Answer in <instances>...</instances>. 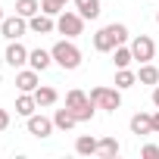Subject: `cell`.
<instances>
[{
    "instance_id": "cell-30",
    "label": "cell",
    "mask_w": 159,
    "mask_h": 159,
    "mask_svg": "<svg viewBox=\"0 0 159 159\" xmlns=\"http://www.w3.org/2000/svg\"><path fill=\"white\" fill-rule=\"evenodd\" d=\"M0 84H3V75H0Z\"/></svg>"
},
{
    "instance_id": "cell-5",
    "label": "cell",
    "mask_w": 159,
    "mask_h": 159,
    "mask_svg": "<svg viewBox=\"0 0 159 159\" xmlns=\"http://www.w3.org/2000/svg\"><path fill=\"white\" fill-rule=\"evenodd\" d=\"M25 31H28V19L19 16V13H16V16H7L3 22H0V34H3L7 41H19Z\"/></svg>"
},
{
    "instance_id": "cell-19",
    "label": "cell",
    "mask_w": 159,
    "mask_h": 159,
    "mask_svg": "<svg viewBox=\"0 0 159 159\" xmlns=\"http://www.w3.org/2000/svg\"><path fill=\"white\" fill-rule=\"evenodd\" d=\"M97 137H91V134H81V137H78L75 140V153H81V156H94L97 153Z\"/></svg>"
},
{
    "instance_id": "cell-11",
    "label": "cell",
    "mask_w": 159,
    "mask_h": 159,
    "mask_svg": "<svg viewBox=\"0 0 159 159\" xmlns=\"http://www.w3.org/2000/svg\"><path fill=\"white\" fill-rule=\"evenodd\" d=\"M16 88L19 91H25V94H34L41 84H38V72L34 69H22L19 75H16Z\"/></svg>"
},
{
    "instance_id": "cell-12",
    "label": "cell",
    "mask_w": 159,
    "mask_h": 159,
    "mask_svg": "<svg viewBox=\"0 0 159 159\" xmlns=\"http://www.w3.org/2000/svg\"><path fill=\"white\" fill-rule=\"evenodd\" d=\"M50 62H53V53L50 50H28V66L34 69V72H44V69H50Z\"/></svg>"
},
{
    "instance_id": "cell-25",
    "label": "cell",
    "mask_w": 159,
    "mask_h": 159,
    "mask_svg": "<svg viewBox=\"0 0 159 159\" xmlns=\"http://www.w3.org/2000/svg\"><path fill=\"white\" fill-rule=\"evenodd\" d=\"M140 156L143 159H159V147L156 143H147V147H140Z\"/></svg>"
},
{
    "instance_id": "cell-1",
    "label": "cell",
    "mask_w": 159,
    "mask_h": 159,
    "mask_svg": "<svg viewBox=\"0 0 159 159\" xmlns=\"http://www.w3.org/2000/svg\"><path fill=\"white\" fill-rule=\"evenodd\" d=\"M128 41V28L122 25V22H112V25H106V28H100L97 34H94V50L97 53H112L119 44H125Z\"/></svg>"
},
{
    "instance_id": "cell-14",
    "label": "cell",
    "mask_w": 159,
    "mask_h": 159,
    "mask_svg": "<svg viewBox=\"0 0 159 159\" xmlns=\"http://www.w3.org/2000/svg\"><path fill=\"white\" fill-rule=\"evenodd\" d=\"M53 125H56L59 131H72V128L78 125V119H75V112L66 106V109H56V112H53Z\"/></svg>"
},
{
    "instance_id": "cell-20",
    "label": "cell",
    "mask_w": 159,
    "mask_h": 159,
    "mask_svg": "<svg viewBox=\"0 0 159 159\" xmlns=\"http://www.w3.org/2000/svg\"><path fill=\"white\" fill-rule=\"evenodd\" d=\"M134 84H137V72H131V69H119L116 72V88L119 91H128Z\"/></svg>"
},
{
    "instance_id": "cell-23",
    "label": "cell",
    "mask_w": 159,
    "mask_h": 159,
    "mask_svg": "<svg viewBox=\"0 0 159 159\" xmlns=\"http://www.w3.org/2000/svg\"><path fill=\"white\" fill-rule=\"evenodd\" d=\"M16 13L25 16V19H31V16L41 13V3H38V0H16Z\"/></svg>"
},
{
    "instance_id": "cell-10",
    "label": "cell",
    "mask_w": 159,
    "mask_h": 159,
    "mask_svg": "<svg viewBox=\"0 0 159 159\" xmlns=\"http://www.w3.org/2000/svg\"><path fill=\"white\" fill-rule=\"evenodd\" d=\"M53 28H56V22H53V16H47V13H38V16L28 19V31H34V34H50Z\"/></svg>"
},
{
    "instance_id": "cell-18",
    "label": "cell",
    "mask_w": 159,
    "mask_h": 159,
    "mask_svg": "<svg viewBox=\"0 0 159 159\" xmlns=\"http://www.w3.org/2000/svg\"><path fill=\"white\" fill-rule=\"evenodd\" d=\"M112 62H116V69H128V66L134 62V53H131V47L119 44V47L112 50Z\"/></svg>"
},
{
    "instance_id": "cell-3",
    "label": "cell",
    "mask_w": 159,
    "mask_h": 159,
    "mask_svg": "<svg viewBox=\"0 0 159 159\" xmlns=\"http://www.w3.org/2000/svg\"><path fill=\"white\" fill-rule=\"evenodd\" d=\"M56 31L66 34V38L84 34V16H81V13H69V10H62V13L56 16Z\"/></svg>"
},
{
    "instance_id": "cell-4",
    "label": "cell",
    "mask_w": 159,
    "mask_h": 159,
    "mask_svg": "<svg viewBox=\"0 0 159 159\" xmlns=\"http://www.w3.org/2000/svg\"><path fill=\"white\" fill-rule=\"evenodd\" d=\"M91 100L97 103V109L116 112V109L122 106V91H119V88H94V91H91Z\"/></svg>"
},
{
    "instance_id": "cell-2",
    "label": "cell",
    "mask_w": 159,
    "mask_h": 159,
    "mask_svg": "<svg viewBox=\"0 0 159 159\" xmlns=\"http://www.w3.org/2000/svg\"><path fill=\"white\" fill-rule=\"evenodd\" d=\"M50 53H53V62H56L59 69H66V72H72V69H78V66H81V50L72 44V38L56 41V44L50 47Z\"/></svg>"
},
{
    "instance_id": "cell-22",
    "label": "cell",
    "mask_w": 159,
    "mask_h": 159,
    "mask_svg": "<svg viewBox=\"0 0 159 159\" xmlns=\"http://www.w3.org/2000/svg\"><path fill=\"white\" fill-rule=\"evenodd\" d=\"M119 150H122V147H119V140H116V137H103V140L97 143V153H100V156H106V159L119 156Z\"/></svg>"
},
{
    "instance_id": "cell-21",
    "label": "cell",
    "mask_w": 159,
    "mask_h": 159,
    "mask_svg": "<svg viewBox=\"0 0 159 159\" xmlns=\"http://www.w3.org/2000/svg\"><path fill=\"white\" fill-rule=\"evenodd\" d=\"M56 97H59V94H56L53 88H47V84H41V88L34 91V100H38V109H41V106H53V103H56Z\"/></svg>"
},
{
    "instance_id": "cell-13",
    "label": "cell",
    "mask_w": 159,
    "mask_h": 159,
    "mask_svg": "<svg viewBox=\"0 0 159 159\" xmlns=\"http://www.w3.org/2000/svg\"><path fill=\"white\" fill-rule=\"evenodd\" d=\"M131 134H153V112H134L131 116Z\"/></svg>"
},
{
    "instance_id": "cell-27",
    "label": "cell",
    "mask_w": 159,
    "mask_h": 159,
    "mask_svg": "<svg viewBox=\"0 0 159 159\" xmlns=\"http://www.w3.org/2000/svg\"><path fill=\"white\" fill-rule=\"evenodd\" d=\"M153 134H159V109L153 112Z\"/></svg>"
},
{
    "instance_id": "cell-24",
    "label": "cell",
    "mask_w": 159,
    "mask_h": 159,
    "mask_svg": "<svg viewBox=\"0 0 159 159\" xmlns=\"http://www.w3.org/2000/svg\"><path fill=\"white\" fill-rule=\"evenodd\" d=\"M66 10V3H59V0H41V13H47V16H59Z\"/></svg>"
},
{
    "instance_id": "cell-6",
    "label": "cell",
    "mask_w": 159,
    "mask_h": 159,
    "mask_svg": "<svg viewBox=\"0 0 159 159\" xmlns=\"http://www.w3.org/2000/svg\"><path fill=\"white\" fill-rule=\"evenodd\" d=\"M131 53H134V59H137V62H150V59L156 56V44H153V38L137 34V38L131 41Z\"/></svg>"
},
{
    "instance_id": "cell-31",
    "label": "cell",
    "mask_w": 159,
    "mask_h": 159,
    "mask_svg": "<svg viewBox=\"0 0 159 159\" xmlns=\"http://www.w3.org/2000/svg\"><path fill=\"white\" fill-rule=\"evenodd\" d=\"M59 3H69V0H59Z\"/></svg>"
},
{
    "instance_id": "cell-28",
    "label": "cell",
    "mask_w": 159,
    "mask_h": 159,
    "mask_svg": "<svg viewBox=\"0 0 159 159\" xmlns=\"http://www.w3.org/2000/svg\"><path fill=\"white\" fill-rule=\"evenodd\" d=\"M153 106H156V109H159V84H156V88H153Z\"/></svg>"
},
{
    "instance_id": "cell-15",
    "label": "cell",
    "mask_w": 159,
    "mask_h": 159,
    "mask_svg": "<svg viewBox=\"0 0 159 159\" xmlns=\"http://www.w3.org/2000/svg\"><path fill=\"white\" fill-rule=\"evenodd\" d=\"M16 112H19V116H25V119H28V116H34V112H38V100H34V94H25V91H22V94H19V100H16Z\"/></svg>"
},
{
    "instance_id": "cell-8",
    "label": "cell",
    "mask_w": 159,
    "mask_h": 159,
    "mask_svg": "<svg viewBox=\"0 0 159 159\" xmlns=\"http://www.w3.org/2000/svg\"><path fill=\"white\" fill-rule=\"evenodd\" d=\"M3 59H7V66H13V69H22V66L28 62V50H25L19 41H10V44H7V53H3Z\"/></svg>"
},
{
    "instance_id": "cell-17",
    "label": "cell",
    "mask_w": 159,
    "mask_h": 159,
    "mask_svg": "<svg viewBox=\"0 0 159 159\" xmlns=\"http://www.w3.org/2000/svg\"><path fill=\"white\" fill-rule=\"evenodd\" d=\"M75 10L81 13L84 19H97L103 10H100V0H75Z\"/></svg>"
},
{
    "instance_id": "cell-7",
    "label": "cell",
    "mask_w": 159,
    "mask_h": 159,
    "mask_svg": "<svg viewBox=\"0 0 159 159\" xmlns=\"http://www.w3.org/2000/svg\"><path fill=\"white\" fill-rule=\"evenodd\" d=\"M53 128H56V125H53V119L38 116V112H34V116H28V134H34V137H41V140H44V137H50V134H53Z\"/></svg>"
},
{
    "instance_id": "cell-32",
    "label": "cell",
    "mask_w": 159,
    "mask_h": 159,
    "mask_svg": "<svg viewBox=\"0 0 159 159\" xmlns=\"http://www.w3.org/2000/svg\"><path fill=\"white\" fill-rule=\"evenodd\" d=\"M156 22H159V13H156Z\"/></svg>"
},
{
    "instance_id": "cell-29",
    "label": "cell",
    "mask_w": 159,
    "mask_h": 159,
    "mask_svg": "<svg viewBox=\"0 0 159 159\" xmlns=\"http://www.w3.org/2000/svg\"><path fill=\"white\" fill-rule=\"evenodd\" d=\"M3 19H7V16H3V10H0V22H3Z\"/></svg>"
},
{
    "instance_id": "cell-26",
    "label": "cell",
    "mask_w": 159,
    "mask_h": 159,
    "mask_svg": "<svg viewBox=\"0 0 159 159\" xmlns=\"http://www.w3.org/2000/svg\"><path fill=\"white\" fill-rule=\"evenodd\" d=\"M7 128H10V112L0 109V131H7Z\"/></svg>"
},
{
    "instance_id": "cell-9",
    "label": "cell",
    "mask_w": 159,
    "mask_h": 159,
    "mask_svg": "<svg viewBox=\"0 0 159 159\" xmlns=\"http://www.w3.org/2000/svg\"><path fill=\"white\" fill-rule=\"evenodd\" d=\"M94 100H91V94H84V91H78V88H72L69 94H66V106L78 116V112H81V109H88Z\"/></svg>"
},
{
    "instance_id": "cell-16",
    "label": "cell",
    "mask_w": 159,
    "mask_h": 159,
    "mask_svg": "<svg viewBox=\"0 0 159 159\" xmlns=\"http://www.w3.org/2000/svg\"><path fill=\"white\" fill-rule=\"evenodd\" d=\"M137 81L140 84H159V69L153 66V62H140V72H137Z\"/></svg>"
}]
</instances>
